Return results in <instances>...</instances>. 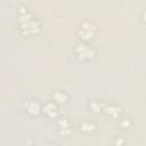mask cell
<instances>
[{
  "mask_svg": "<svg viewBox=\"0 0 146 146\" xmlns=\"http://www.w3.org/2000/svg\"><path fill=\"white\" fill-rule=\"evenodd\" d=\"M74 54L80 60H89L95 57L96 50L86 42H80L74 48Z\"/></svg>",
  "mask_w": 146,
  "mask_h": 146,
  "instance_id": "obj_1",
  "label": "cell"
},
{
  "mask_svg": "<svg viewBox=\"0 0 146 146\" xmlns=\"http://www.w3.org/2000/svg\"><path fill=\"white\" fill-rule=\"evenodd\" d=\"M95 33H96V26L90 21H83L78 30V34L83 41L90 40L95 35Z\"/></svg>",
  "mask_w": 146,
  "mask_h": 146,
  "instance_id": "obj_2",
  "label": "cell"
},
{
  "mask_svg": "<svg viewBox=\"0 0 146 146\" xmlns=\"http://www.w3.org/2000/svg\"><path fill=\"white\" fill-rule=\"evenodd\" d=\"M19 24H21V31L25 34H33L40 30V23L34 18L19 22Z\"/></svg>",
  "mask_w": 146,
  "mask_h": 146,
  "instance_id": "obj_3",
  "label": "cell"
},
{
  "mask_svg": "<svg viewBox=\"0 0 146 146\" xmlns=\"http://www.w3.org/2000/svg\"><path fill=\"white\" fill-rule=\"evenodd\" d=\"M57 125H58V131L62 136H66L70 135L72 131V124L71 122L66 119V117H62L57 121Z\"/></svg>",
  "mask_w": 146,
  "mask_h": 146,
  "instance_id": "obj_4",
  "label": "cell"
},
{
  "mask_svg": "<svg viewBox=\"0 0 146 146\" xmlns=\"http://www.w3.org/2000/svg\"><path fill=\"white\" fill-rule=\"evenodd\" d=\"M42 110H43V112H44L48 116H50V117H55V116L57 115V105H56L55 102H47V103L43 105Z\"/></svg>",
  "mask_w": 146,
  "mask_h": 146,
  "instance_id": "obj_5",
  "label": "cell"
},
{
  "mask_svg": "<svg viewBox=\"0 0 146 146\" xmlns=\"http://www.w3.org/2000/svg\"><path fill=\"white\" fill-rule=\"evenodd\" d=\"M26 110H27V112L30 113V114H33V115H35V114H39L40 113V111L42 110L41 107H40V105H39V103L36 102V100H29L27 103H26Z\"/></svg>",
  "mask_w": 146,
  "mask_h": 146,
  "instance_id": "obj_6",
  "label": "cell"
},
{
  "mask_svg": "<svg viewBox=\"0 0 146 146\" xmlns=\"http://www.w3.org/2000/svg\"><path fill=\"white\" fill-rule=\"evenodd\" d=\"M67 98H68L67 94L65 91H62V90H57L52 94V99L56 104H64L67 102Z\"/></svg>",
  "mask_w": 146,
  "mask_h": 146,
  "instance_id": "obj_7",
  "label": "cell"
},
{
  "mask_svg": "<svg viewBox=\"0 0 146 146\" xmlns=\"http://www.w3.org/2000/svg\"><path fill=\"white\" fill-rule=\"evenodd\" d=\"M104 111H105L108 115H111V116H113V117H117L119 114L121 113V107L117 106V105H110V106L104 107Z\"/></svg>",
  "mask_w": 146,
  "mask_h": 146,
  "instance_id": "obj_8",
  "label": "cell"
},
{
  "mask_svg": "<svg viewBox=\"0 0 146 146\" xmlns=\"http://www.w3.org/2000/svg\"><path fill=\"white\" fill-rule=\"evenodd\" d=\"M80 130L84 133H91L92 131L96 130V125L92 123V122H89V121H84L80 124Z\"/></svg>",
  "mask_w": 146,
  "mask_h": 146,
  "instance_id": "obj_9",
  "label": "cell"
},
{
  "mask_svg": "<svg viewBox=\"0 0 146 146\" xmlns=\"http://www.w3.org/2000/svg\"><path fill=\"white\" fill-rule=\"evenodd\" d=\"M90 108L95 112V113H98L103 110V104L100 102H97V100H94L91 104H90Z\"/></svg>",
  "mask_w": 146,
  "mask_h": 146,
  "instance_id": "obj_10",
  "label": "cell"
},
{
  "mask_svg": "<svg viewBox=\"0 0 146 146\" xmlns=\"http://www.w3.org/2000/svg\"><path fill=\"white\" fill-rule=\"evenodd\" d=\"M124 145V139L122 137H116L114 139V146H123Z\"/></svg>",
  "mask_w": 146,
  "mask_h": 146,
  "instance_id": "obj_11",
  "label": "cell"
},
{
  "mask_svg": "<svg viewBox=\"0 0 146 146\" xmlns=\"http://www.w3.org/2000/svg\"><path fill=\"white\" fill-rule=\"evenodd\" d=\"M130 124V121L128 120V119H125L124 121H122V125H124V127H128Z\"/></svg>",
  "mask_w": 146,
  "mask_h": 146,
  "instance_id": "obj_12",
  "label": "cell"
},
{
  "mask_svg": "<svg viewBox=\"0 0 146 146\" xmlns=\"http://www.w3.org/2000/svg\"><path fill=\"white\" fill-rule=\"evenodd\" d=\"M143 18H144V21H146V9H145L144 13H143Z\"/></svg>",
  "mask_w": 146,
  "mask_h": 146,
  "instance_id": "obj_13",
  "label": "cell"
},
{
  "mask_svg": "<svg viewBox=\"0 0 146 146\" xmlns=\"http://www.w3.org/2000/svg\"><path fill=\"white\" fill-rule=\"evenodd\" d=\"M47 146H56V145H54V144H49V145H47Z\"/></svg>",
  "mask_w": 146,
  "mask_h": 146,
  "instance_id": "obj_14",
  "label": "cell"
}]
</instances>
